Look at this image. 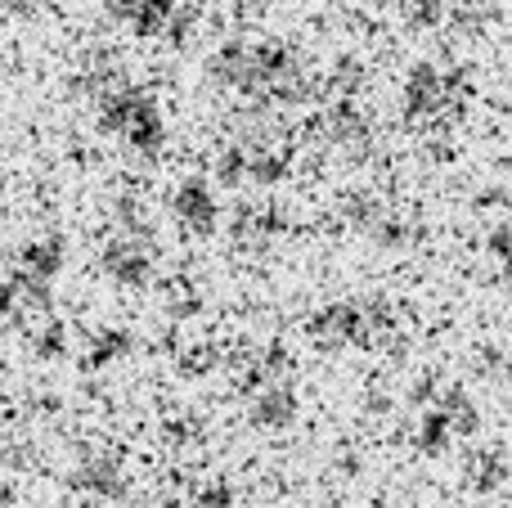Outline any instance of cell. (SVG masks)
<instances>
[{
	"mask_svg": "<svg viewBox=\"0 0 512 508\" xmlns=\"http://www.w3.org/2000/svg\"><path fill=\"white\" fill-rule=\"evenodd\" d=\"M104 122L113 131H122L135 149L158 153L162 144V117L140 90H117V95H104Z\"/></svg>",
	"mask_w": 512,
	"mask_h": 508,
	"instance_id": "6da1fadb",
	"label": "cell"
},
{
	"mask_svg": "<svg viewBox=\"0 0 512 508\" xmlns=\"http://www.w3.org/2000/svg\"><path fill=\"white\" fill-rule=\"evenodd\" d=\"M171 207H176V216L189 230H212V221H216V198L203 180H185L176 189V198H171Z\"/></svg>",
	"mask_w": 512,
	"mask_h": 508,
	"instance_id": "7a4b0ae2",
	"label": "cell"
},
{
	"mask_svg": "<svg viewBox=\"0 0 512 508\" xmlns=\"http://www.w3.org/2000/svg\"><path fill=\"white\" fill-rule=\"evenodd\" d=\"M104 266H108V275H117L122 284H140L144 270H149V252H144V243L122 239V243H113V248H108Z\"/></svg>",
	"mask_w": 512,
	"mask_h": 508,
	"instance_id": "3957f363",
	"label": "cell"
},
{
	"mask_svg": "<svg viewBox=\"0 0 512 508\" xmlns=\"http://www.w3.org/2000/svg\"><path fill=\"white\" fill-rule=\"evenodd\" d=\"M5 9H14V14H32V9H41L45 0H0Z\"/></svg>",
	"mask_w": 512,
	"mask_h": 508,
	"instance_id": "277c9868",
	"label": "cell"
}]
</instances>
